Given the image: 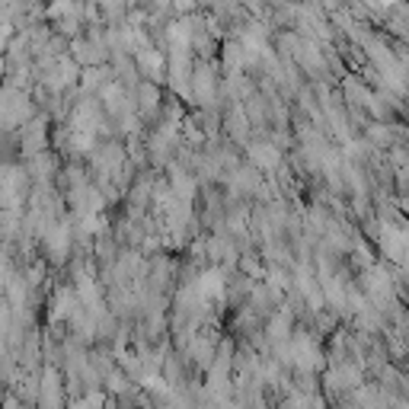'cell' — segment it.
<instances>
[{
	"mask_svg": "<svg viewBox=\"0 0 409 409\" xmlns=\"http://www.w3.org/2000/svg\"><path fill=\"white\" fill-rule=\"evenodd\" d=\"M272 147H256V150H252V157H256L259 163H266V166H275V157H272Z\"/></svg>",
	"mask_w": 409,
	"mask_h": 409,
	"instance_id": "1",
	"label": "cell"
}]
</instances>
